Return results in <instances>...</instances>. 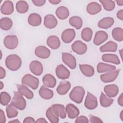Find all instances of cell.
Listing matches in <instances>:
<instances>
[{
	"label": "cell",
	"instance_id": "cell-44",
	"mask_svg": "<svg viewBox=\"0 0 123 123\" xmlns=\"http://www.w3.org/2000/svg\"><path fill=\"white\" fill-rule=\"evenodd\" d=\"M89 122L91 123H103V121L101 120L100 118L98 117L95 116L94 115H89Z\"/></svg>",
	"mask_w": 123,
	"mask_h": 123
},
{
	"label": "cell",
	"instance_id": "cell-32",
	"mask_svg": "<svg viewBox=\"0 0 123 123\" xmlns=\"http://www.w3.org/2000/svg\"><path fill=\"white\" fill-rule=\"evenodd\" d=\"M79 67L82 73L86 76L91 77L94 74L95 70L91 65L86 64H79Z\"/></svg>",
	"mask_w": 123,
	"mask_h": 123
},
{
	"label": "cell",
	"instance_id": "cell-12",
	"mask_svg": "<svg viewBox=\"0 0 123 123\" xmlns=\"http://www.w3.org/2000/svg\"><path fill=\"white\" fill-rule=\"evenodd\" d=\"M75 37V30L73 28H68L64 30L61 35V38L65 43H71Z\"/></svg>",
	"mask_w": 123,
	"mask_h": 123
},
{
	"label": "cell",
	"instance_id": "cell-57",
	"mask_svg": "<svg viewBox=\"0 0 123 123\" xmlns=\"http://www.w3.org/2000/svg\"><path fill=\"white\" fill-rule=\"evenodd\" d=\"M122 51H123V49H121L119 50V52H120V55H121V58H122Z\"/></svg>",
	"mask_w": 123,
	"mask_h": 123
},
{
	"label": "cell",
	"instance_id": "cell-39",
	"mask_svg": "<svg viewBox=\"0 0 123 123\" xmlns=\"http://www.w3.org/2000/svg\"><path fill=\"white\" fill-rule=\"evenodd\" d=\"M46 115L50 122L52 123H58L59 122V117L54 113L51 107H49L47 109L46 112Z\"/></svg>",
	"mask_w": 123,
	"mask_h": 123
},
{
	"label": "cell",
	"instance_id": "cell-11",
	"mask_svg": "<svg viewBox=\"0 0 123 123\" xmlns=\"http://www.w3.org/2000/svg\"><path fill=\"white\" fill-rule=\"evenodd\" d=\"M29 69L32 73L37 76L40 75L43 71L42 64L39 61H32L29 64Z\"/></svg>",
	"mask_w": 123,
	"mask_h": 123
},
{
	"label": "cell",
	"instance_id": "cell-13",
	"mask_svg": "<svg viewBox=\"0 0 123 123\" xmlns=\"http://www.w3.org/2000/svg\"><path fill=\"white\" fill-rule=\"evenodd\" d=\"M35 54L38 58L45 59L50 56V51L44 46H38L35 49Z\"/></svg>",
	"mask_w": 123,
	"mask_h": 123
},
{
	"label": "cell",
	"instance_id": "cell-53",
	"mask_svg": "<svg viewBox=\"0 0 123 123\" xmlns=\"http://www.w3.org/2000/svg\"><path fill=\"white\" fill-rule=\"evenodd\" d=\"M116 2L118 6H123V0H116Z\"/></svg>",
	"mask_w": 123,
	"mask_h": 123
},
{
	"label": "cell",
	"instance_id": "cell-22",
	"mask_svg": "<svg viewBox=\"0 0 123 123\" xmlns=\"http://www.w3.org/2000/svg\"><path fill=\"white\" fill-rule=\"evenodd\" d=\"M18 91L23 96H25L26 98L29 99H32L34 97L33 92L30 90L25 85H16Z\"/></svg>",
	"mask_w": 123,
	"mask_h": 123
},
{
	"label": "cell",
	"instance_id": "cell-27",
	"mask_svg": "<svg viewBox=\"0 0 123 123\" xmlns=\"http://www.w3.org/2000/svg\"><path fill=\"white\" fill-rule=\"evenodd\" d=\"M117 44L112 41H109L106 44L101 46L99 50L101 52H115L117 49Z\"/></svg>",
	"mask_w": 123,
	"mask_h": 123
},
{
	"label": "cell",
	"instance_id": "cell-23",
	"mask_svg": "<svg viewBox=\"0 0 123 123\" xmlns=\"http://www.w3.org/2000/svg\"><path fill=\"white\" fill-rule=\"evenodd\" d=\"M102 8L100 4L96 2H91L87 4L86 10L87 12L91 15H95L99 13L101 11Z\"/></svg>",
	"mask_w": 123,
	"mask_h": 123
},
{
	"label": "cell",
	"instance_id": "cell-55",
	"mask_svg": "<svg viewBox=\"0 0 123 123\" xmlns=\"http://www.w3.org/2000/svg\"><path fill=\"white\" fill-rule=\"evenodd\" d=\"M120 118L122 121L123 122V110H122L120 113Z\"/></svg>",
	"mask_w": 123,
	"mask_h": 123
},
{
	"label": "cell",
	"instance_id": "cell-26",
	"mask_svg": "<svg viewBox=\"0 0 123 123\" xmlns=\"http://www.w3.org/2000/svg\"><path fill=\"white\" fill-rule=\"evenodd\" d=\"M101 59L103 62L112 63L116 65L120 64V60L118 56L114 54H104L101 57Z\"/></svg>",
	"mask_w": 123,
	"mask_h": 123
},
{
	"label": "cell",
	"instance_id": "cell-40",
	"mask_svg": "<svg viewBox=\"0 0 123 123\" xmlns=\"http://www.w3.org/2000/svg\"><path fill=\"white\" fill-rule=\"evenodd\" d=\"M6 112L8 118L15 117L18 114V111L16 108L11 104L8 105L6 107Z\"/></svg>",
	"mask_w": 123,
	"mask_h": 123
},
{
	"label": "cell",
	"instance_id": "cell-38",
	"mask_svg": "<svg viewBox=\"0 0 123 123\" xmlns=\"http://www.w3.org/2000/svg\"><path fill=\"white\" fill-rule=\"evenodd\" d=\"M93 36V31L89 27L83 29L81 32V37L83 40L86 42L90 41Z\"/></svg>",
	"mask_w": 123,
	"mask_h": 123
},
{
	"label": "cell",
	"instance_id": "cell-33",
	"mask_svg": "<svg viewBox=\"0 0 123 123\" xmlns=\"http://www.w3.org/2000/svg\"><path fill=\"white\" fill-rule=\"evenodd\" d=\"M114 99L108 97L103 92H101L100 98L99 101L101 106L104 108H107L110 106L113 102Z\"/></svg>",
	"mask_w": 123,
	"mask_h": 123
},
{
	"label": "cell",
	"instance_id": "cell-56",
	"mask_svg": "<svg viewBox=\"0 0 123 123\" xmlns=\"http://www.w3.org/2000/svg\"><path fill=\"white\" fill-rule=\"evenodd\" d=\"M0 89H2V88H3V86H4V85H3V83H2V81H0Z\"/></svg>",
	"mask_w": 123,
	"mask_h": 123
},
{
	"label": "cell",
	"instance_id": "cell-15",
	"mask_svg": "<svg viewBox=\"0 0 123 123\" xmlns=\"http://www.w3.org/2000/svg\"><path fill=\"white\" fill-rule=\"evenodd\" d=\"M54 113L61 119H65L66 117V108L64 105L61 104H55L51 106Z\"/></svg>",
	"mask_w": 123,
	"mask_h": 123
},
{
	"label": "cell",
	"instance_id": "cell-52",
	"mask_svg": "<svg viewBox=\"0 0 123 123\" xmlns=\"http://www.w3.org/2000/svg\"><path fill=\"white\" fill-rule=\"evenodd\" d=\"M49 1L52 4L57 5L61 2V0H49Z\"/></svg>",
	"mask_w": 123,
	"mask_h": 123
},
{
	"label": "cell",
	"instance_id": "cell-47",
	"mask_svg": "<svg viewBox=\"0 0 123 123\" xmlns=\"http://www.w3.org/2000/svg\"><path fill=\"white\" fill-rule=\"evenodd\" d=\"M24 123H36L34 119L32 117H27L25 118L23 121Z\"/></svg>",
	"mask_w": 123,
	"mask_h": 123
},
{
	"label": "cell",
	"instance_id": "cell-10",
	"mask_svg": "<svg viewBox=\"0 0 123 123\" xmlns=\"http://www.w3.org/2000/svg\"><path fill=\"white\" fill-rule=\"evenodd\" d=\"M120 70H115L102 74L100 76L101 80L104 83H109L114 81L119 75Z\"/></svg>",
	"mask_w": 123,
	"mask_h": 123
},
{
	"label": "cell",
	"instance_id": "cell-20",
	"mask_svg": "<svg viewBox=\"0 0 123 123\" xmlns=\"http://www.w3.org/2000/svg\"><path fill=\"white\" fill-rule=\"evenodd\" d=\"M71 85L68 81H61L56 88V91L59 95H64L67 93L71 88Z\"/></svg>",
	"mask_w": 123,
	"mask_h": 123
},
{
	"label": "cell",
	"instance_id": "cell-50",
	"mask_svg": "<svg viewBox=\"0 0 123 123\" xmlns=\"http://www.w3.org/2000/svg\"><path fill=\"white\" fill-rule=\"evenodd\" d=\"M118 103L121 106H123V94L121 93L118 98Z\"/></svg>",
	"mask_w": 123,
	"mask_h": 123
},
{
	"label": "cell",
	"instance_id": "cell-41",
	"mask_svg": "<svg viewBox=\"0 0 123 123\" xmlns=\"http://www.w3.org/2000/svg\"><path fill=\"white\" fill-rule=\"evenodd\" d=\"M99 2L102 4L104 9L107 11H112L115 6V3L113 0H100Z\"/></svg>",
	"mask_w": 123,
	"mask_h": 123
},
{
	"label": "cell",
	"instance_id": "cell-42",
	"mask_svg": "<svg viewBox=\"0 0 123 123\" xmlns=\"http://www.w3.org/2000/svg\"><path fill=\"white\" fill-rule=\"evenodd\" d=\"M0 104L3 106H7L11 99V97L9 94L5 91H2L0 93Z\"/></svg>",
	"mask_w": 123,
	"mask_h": 123
},
{
	"label": "cell",
	"instance_id": "cell-2",
	"mask_svg": "<svg viewBox=\"0 0 123 123\" xmlns=\"http://www.w3.org/2000/svg\"><path fill=\"white\" fill-rule=\"evenodd\" d=\"M85 94V90L81 86H74L69 94L70 99L77 104L81 103Z\"/></svg>",
	"mask_w": 123,
	"mask_h": 123
},
{
	"label": "cell",
	"instance_id": "cell-1",
	"mask_svg": "<svg viewBox=\"0 0 123 123\" xmlns=\"http://www.w3.org/2000/svg\"><path fill=\"white\" fill-rule=\"evenodd\" d=\"M5 65L11 71H17L22 65V60L17 54H10L5 59Z\"/></svg>",
	"mask_w": 123,
	"mask_h": 123
},
{
	"label": "cell",
	"instance_id": "cell-51",
	"mask_svg": "<svg viewBox=\"0 0 123 123\" xmlns=\"http://www.w3.org/2000/svg\"><path fill=\"white\" fill-rule=\"evenodd\" d=\"M36 123H48V121L44 118H39L37 119Z\"/></svg>",
	"mask_w": 123,
	"mask_h": 123
},
{
	"label": "cell",
	"instance_id": "cell-21",
	"mask_svg": "<svg viewBox=\"0 0 123 123\" xmlns=\"http://www.w3.org/2000/svg\"><path fill=\"white\" fill-rule=\"evenodd\" d=\"M42 82L44 86L49 88H53L56 85V79L51 74H45L42 78Z\"/></svg>",
	"mask_w": 123,
	"mask_h": 123
},
{
	"label": "cell",
	"instance_id": "cell-49",
	"mask_svg": "<svg viewBox=\"0 0 123 123\" xmlns=\"http://www.w3.org/2000/svg\"><path fill=\"white\" fill-rule=\"evenodd\" d=\"M117 18L120 20H123V10H120L118 11L116 14Z\"/></svg>",
	"mask_w": 123,
	"mask_h": 123
},
{
	"label": "cell",
	"instance_id": "cell-37",
	"mask_svg": "<svg viewBox=\"0 0 123 123\" xmlns=\"http://www.w3.org/2000/svg\"><path fill=\"white\" fill-rule=\"evenodd\" d=\"M112 36L114 40L118 42L122 41L123 40V29L119 27L113 28L112 30Z\"/></svg>",
	"mask_w": 123,
	"mask_h": 123
},
{
	"label": "cell",
	"instance_id": "cell-4",
	"mask_svg": "<svg viewBox=\"0 0 123 123\" xmlns=\"http://www.w3.org/2000/svg\"><path fill=\"white\" fill-rule=\"evenodd\" d=\"M21 83L22 85H26L34 90L37 88L39 81L38 79L30 74H25L22 78Z\"/></svg>",
	"mask_w": 123,
	"mask_h": 123
},
{
	"label": "cell",
	"instance_id": "cell-25",
	"mask_svg": "<svg viewBox=\"0 0 123 123\" xmlns=\"http://www.w3.org/2000/svg\"><path fill=\"white\" fill-rule=\"evenodd\" d=\"M47 44L48 46L53 49H58L61 45L60 39L56 36H50L47 39Z\"/></svg>",
	"mask_w": 123,
	"mask_h": 123
},
{
	"label": "cell",
	"instance_id": "cell-46",
	"mask_svg": "<svg viewBox=\"0 0 123 123\" xmlns=\"http://www.w3.org/2000/svg\"><path fill=\"white\" fill-rule=\"evenodd\" d=\"M6 122V118L4 111L0 110V123H5Z\"/></svg>",
	"mask_w": 123,
	"mask_h": 123
},
{
	"label": "cell",
	"instance_id": "cell-17",
	"mask_svg": "<svg viewBox=\"0 0 123 123\" xmlns=\"http://www.w3.org/2000/svg\"><path fill=\"white\" fill-rule=\"evenodd\" d=\"M65 108L68 117L70 119H74L78 117L79 115V110L73 104H68L66 105Z\"/></svg>",
	"mask_w": 123,
	"mask_h": 123
},
{
	"label": "cell",
	"instance_id": "cell-5",
	"mask_svg": "<svg viewBox=\"0 0 123 123\" xmlns=\"http://www.w3.org/2000/svg\"><path fill=\"white\" fill-rule=\"evenodd\" d=\"M3 44L8 49H15L18 45V39L15 35L6 36L3 40Z\"/></svg>",
	"mask_w": 123,
	"mask_h": 123
},
{
	"label": "cell",
	"instance_id": "cell-48",
	"mask_svg": "<svg viewBox=\"0 0 123 123\" xmlns=\"http://www.w3.org/2000/svg\"><path fill=\"white\" fill-rule=\"evenodd\" d=\"M6 76V71L5 69L1 66L0 67V79L4 78Z\"/></svg>",
	"mask_w": 123,
	"mask_h": 123
},
{
	"label": "cell",
	"instance_id": "cell-43",
	"mask_svg": "<svg viewBox=\"0 0 123 123\" xmlns=\"http://www.w3.org/2000/svg\"><path fill=\"white\" fill-rule=\"evenodd\" d=\"M88 122H89V120L87 117L86 116H83V115L77 117L75 120V123H87Z\"/></svg>",
	"mask_w": 123,
	"mask_h": 123
},
{
	"label": "cell",
	"instance_id": "cell-7",
	"mask_svg": "<svg viewBox=\"0 0 123 123\" xmlns=\"http://www.w3.org/2000/svg\"><path fill=\"white\" fill-rule=\"evenodd\" d=\"M84 106L88 110L96 109L98 106V100L96 97L88 92L85 100Z\"/></svg>",
	"mask_w": 123,
	"mask_h": 123
},
{
	"label": "cell",
	"instance_id": "cell-28",
	"mask_svg": "<svg viewBox=\"0 0 123 123\" xmlns=\"http://www.w3.org/2000/svg\"><path fill=\"white\" fill-rule=\"evenodd\" d=\"M114 23V19L111 17H106L99 21L98 26L102 29H108L113 25Z\"/></svg>",
	"mask_w": 123,
	"mask_h": 123
},
{
	"label": "cell",
	"instance_id": "cell-45",
	"mask_svg": "<svg viewBox=\"0 0 123 123\" xmlns=\"http://www.w3.org/2000/svg\"><path fill=\"white\" fill-rule=\"evenodd\" d=\"M45 0H32V2L37 6H42L46 3Z\"/></svg>",
	"mask_w": 123,
	"mask_h": 123
},
{
	"label": "cell",
	"instance_id": "cell-54",
	"mask_svg": "<svg viewBox=\"0 0 123 123\" xmlns=\"http://www.w3.org/2000/svg\"><path fill=\"white\" fill-rule=\"evenodd\" d=\"M20 123V121L18 119H15V120H11L9 122V123Z\"/></svg>",
	"mask_w": 123,
	"mask_h": 123
},
{
	"label": "cell",
	"instance_id": "cell-16",
	"mask_svg": "<svg viewBox=\"0 0 123 123\" xmlns=\"http://www.w3.org/2000/svg\"><path fill=\"white\" fill-rule=\"evenodd\" d=\"M58 24V21L56 17L52 14H47L44 17V25L49 29L55 28Z\"/></svg>",
	"mask_w": 123,
	"mask_h": 123
},
{
	"label": "cell",
	"instance_id": "cell-34",
	"mask_svg": "<svg viewBox=\"0 0 123 123\" xmlns=\"http://www.w3.org/2000/svg\"><path fill=\"white\" fill-rule=\"evenodd\" d=\"M70 25L75 28L76 29H80L83 25V21L81 18L77 16L71 17L69 20Z\"/></svg>",
	"mask_w": 123,
	"mask_h": 123
},
{
	"label": "cell",
	"instance_id": "cell-3",
	"mask_svg": "<svg viewBox=\"0 0 123 123\" xmlns=\"http://www.w3.org/2000/svg\"><path fill=\"white\" fill-rule=\"evenodd\" d=\"M11 104L19 110H24L26 106V102L23 95L18 91H14Z\"/></svg>",
	"mask_w": 123,
	"mask_h": 123
},
{
	"label": "cell",
	"instance_id": "cell-19",
	"mask_svg": "<svg viewBox=\"0 0 123 123\" xmlns=\"http://www.w3.org/2000/svg\"><path fill=\"white\" fill-rule=\"evenodd\" d=\"M14 11V6L11 0L4 1L0 7L1 13L4 15H10Z\"/></svg>",
	"mask_w": 123,
	"mask_h": 123
},
{
	"label": "cell",
	"instance_id": "cell-36",
	"mask_svg": "<svg viewBox=\"0 0 123 123\" xmlns=\"http://www.w3.org/2000/svg\"><path fill=\"white\" fill-rule=\"evenodd\" d=\"M12 26V21L9 17L2 18L0 20V27L4 31L10 30Z\"/></svg>",
	"mask_w": 123,
	"mask_h": 123
},
{
	"label": "cell",
	"instance_id": "cell-9",
	"mask_svg": "<svg viewBox=\"0 0 123 123\" xmlns=\"http://www.w3.org/2000/svg\"><path fill=\"white\" fill-rule=\"evenodd\" d=\"M55 73L59 79L62 80L68 79L70 75L69 70L63 64L57 65L55 69Z\"/></svg>",
	"mask_w": 123,
	"mask_h": 123
},
{
	"label": "cell",
	"instance_id": "cell-29",
	"mask_svg": "<svg viewBox=\"0 0 123 123\" xmlns=\"http://www.w3.org/2000/svg\"><path fill=\"white\" fill-rule=\"evenodd\" d=\"M116 69V67L115 66L103 62H99L97 67V72L99 73H107L115 70Z\"/></svg>",
	"mask_w": 123,
	"mask_h": 123
},
{
	"label": "cell",
	"instance_id": "cell-31",
	"mask_svg": "<svg viewBox=\"0 0 123 123\" xmlns=\"http://www.w3.org/2000/svg\"><path fill=\"white\" fill-rule=\"evenodd\" d=\"M57 17L60 20H65L67 19L69 15V11L67 7L61 6L59 7L55 12Z\"/></svg>",
	"mask_w": 123,
	"mask_h": 123
},
{
	"label": "cell",
	"instance_id": "cell-8",
	"mask_svg": "<svg viewBox=\"0 0 123 123\" xmlns=\"http://www.w3.org/2000/svg\"><path fill=\"white\" fill-rule=\"evenodd\" d=\"M72 50L78 55H83L87 51V45L81 40L74 41L71 46Z\"/></svg>",
	"mask_w": 123,
	"mask_h": 123
},
{
	"label": "cell",
	"instance_id": "cell-30",
	"mask_svg": "<svg viewBox=\"0 0 123 123\" xmlns=\"http://www.w3.org/2000/svg\"><path fill=\"white\" fill-rule=\"evenodd\" d=\"M39 94L41 98L45 99H49L54 96L53 91L48 88L45 86H42L39 90Z\"/></svg>",
	"mask_w": 123,
	"mask_h": 123
},
{
	"label": "cell",
	"instance_id": "cell-14",
	"mask_svg": "<svg viewBox=\"0 0 123 123\" xmlns=\"http://www.w3.org/2000/svg\"><path fill=\"white\" fill-rule=\"evenodd\" d=\"M108 38V34L104 31H98L95 33L93 43L96 46H99L106 41Z\"/></svg>",
	"mask_w": 123,
	"mask_h": 123
},
{
	"label": "cell",
	"instance_id": "cell-35",
	"mask_svg": "<svg viewBox=\"0 0 123 123\" xmlns=\"http://www.w3.org/2000/svg\"><path fill=\"white\" fill-rule=\"evenodd\" d=\"M15 8L18 12L25 13L28 11L29 6L26 1L25 0H19L16 3Z\"/></svg>",
	"mask_w": 123,
	"mask_h": 123
},
{
	"label": "cell",
	"instance_id": "cell-6",
	"mask_svg": "<svg viewBox=\"0 0 123 123\" xmlns=\"http://www.w3.org/2000/svg\"><path fill=\"white\" fill-rule=\"evenodd\" d=\"M62 60L65 64L71 69H74L76 67L75 58L71 53L68 52L62 53Z\"/></svg>",
	"mask_w": 123,
	"mask_h": 123
},
{
	"label": "cell",
	"instance_id": "cell-24",
	"mask_svg": "<svg viewBox=\"0 0 123 123\" xmlns=\"http://www.w3.org/2000/svg\"><path fill=\"white\" fill-rule=\"evenodd\" d=\"M41 17L37 13H32L29 14L28 17V23L32 26H37L41 25Z\"/></svg>",
	"mask_w": 123,
	"mask_h": 123
},
{
	"label": "cell",
	"instance_id": "cell-18",
	"mask_svg": "<svg viewBox=\"0 0 123 123\" xmlns=\"http://www.w3.org/2000/svg\"><path fill=\"white\" fill-rule=\"evenodd\" d=\"M106 95L110 98H113L117 95L119 92L118 86L115 84L106 85L104 87Z\"/></svg>",
	"mask_w": 123,
	"mask_h": 123
}]
</instances>
